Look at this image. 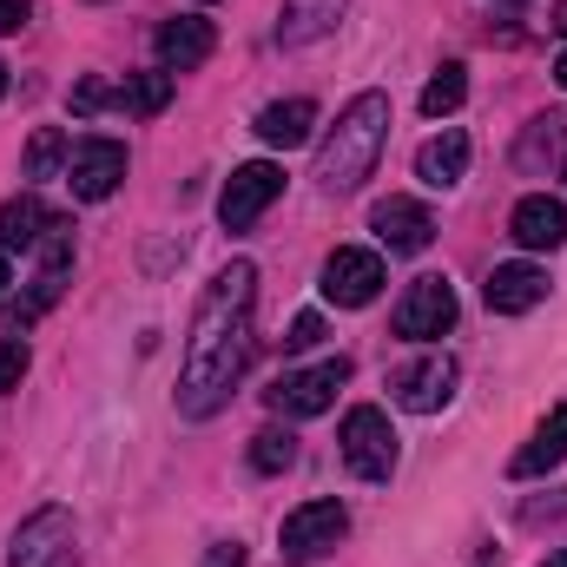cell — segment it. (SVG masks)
I'll use <instances>...</instances> for the list:
<instances>
[{
    "label": "cell",
    "mask_w": 567,
    "mask_h": 567,
    "mask_svg": "<svg viewBox=\"0 0 567 567\" xmlns=\"http://www.w3.org/2000/svg\"><path fill=\"white\" fill-rule=\"evenodd\" d=\"M278 198H284V165L251 158V165H238V172L225 178V192H218V225H225V231H251Z\"/></svg>",
    "instance_id": "cell-7"
},
{
    "label": "cell",
    "mask_w": 567,
    "mask_h": 567,
    "mask_svg": "<svg viewBox=\"0 0 567 567\" xmlns=\"http://www.w3.org/2000/svg\"><path fill=\"white\" fill-rule=\"evenodd\" d=\"M20 377H27V343L0 337V390H20Z\"/></svg>",
    "instance_id": "cell-26"
},
{
    "label": "cell",
    "mask_w": 567,
    "mask_h": 567,
    "mask_svg": "<svg viewBox=\"0 0 567 567\" xmlns=\"http://www.w3.org/2000/svg\"><path fill=\"white\" fill-rule=\"evenodd\" d=\"M205 567H245V542H212L205 548Z\"/></svg>",
    "instance_id": "cell-28"
},
{
    "label": "cell",
    "mask_w": 567,
    "mask_h": 567,
    "mask_svg": "<svg viewBox=\"0 0 567 567\" xmlns=\"http://www.w3.org/2000/svg\"><path fill=\"white\" fill-rule=\"evenodd\" d=\"M212 47H218V27H212L205 13H172V20L152 33L158 73H192V66H205V60H212Z\"/></svg>",
    "instance_id": "cell-14"
},
{
    "label": "cell",
    "mask_w": 567,
    "mask_h": 567,
    "mask_svg": "<svg viewBox=\"0 0 567 567\" xmlns=\"http://www.w3.org/2000/svg\"><path fill=\"white\" fill-rule=\"evenodd\" d=\"M290 462H297V435L290 429H258L251 435V468L258 475H284Z\"/></svg>",
    "instance_id": "cell-24"
},
{
    "label": "cell",
    "mask_w": 567,
    "mask_h": 567,
    "mask_svg": "<svg viewBox=\"0 0 567 567\" xmlns=\"http://www.w3.org/2000/svg\"><path fill=\"white\" fill-rule=\"evenodd\" d=\"M377 290H383V251H370V245H337V251L323 258V297H330L337 310H363V303H377Z\"/></svg>",
    "instance_id": "cell-12"
},
{
    "label": "cell",
    "mask_w": 567,
    "mask_h": 567,
    "mask_svg": "<svg viewBox=\"0 0 567 567\" xmlns=\"http://www.w3.org/2000/svg\"><path fill=\"white\" fill-rule=\"evenodd\" d=\"M542 567H567V555H548V561H542Z\"/></svg>",
    "instance_id": "cell-33"
},
{
    "label": "cell",
    "mask_w": 567,
    "mask_h": 567,
    "mask_svg": "<svg viewBox=\"0 0 567 567\" xmlns=\"http://www.w3.org/2000/svg\"><path fill=\"white\" fill-rule=\"evenodd\" d=\"M548 27H555V33L567 40V0H555V13H548Z\"/></svg>",
    "instance_id": "cell-30"
},
{
    "label": "cell",
    "mask_w": 567,
    "mask_h": 567,
    "mask_svg": "<svg viewBox=\"0 0 567 567\" xmlns=\"http://www.w3.org/2000/svg\"><path fill=\"white\" fill-rule=\"evenodd\" d=\"M66 278H73V231H60V238L40 245V271H33V284H27V297H0V303H7V330H13V337L33 330V323L60 303Z\"/></svg>",
    "instance_id": "cell-8"
},
{
    "label": "cell",
    "mask_w": 567,
    "mask_h": 567,
    "mask_svg": "<svg viewBox=\"0 0 567 567\" xmlns=\"http://www.w3.org/2000/svg\"><path fill=\"white\" fill-rule=\"evenodd\" d=\"M60 231H73V218H60L47 198H33V192H20V198H7L0 205V251H40L47 238H60Z\"/></svg>",
    "instance_id": "cell-16"
},
{
    "label": "cell",
    "mask_w": 567,
    "mask_h": 567,
    "mask_svg": "<svg viewBox=\"0 0 567 567\" xmlns=\"http://www.w3.org/2000/svg\"><path fill=\"white\" fill-rule=\"evenodd\" d=\"M323 343V317L317 310H303L297 323H290V337H284V350H317Z\"/></svg>",
    "instance_id": "cell-27"
},
{
    "label": "cell",
    "mask_w": 567,
    "mask_h": 567,
    "mask_svg": "<svg viewBox=\"0 0 567 567\" xmlns=\"http://www.w3.org/2000/svg\"><path fill=\"white\" fill-rule=\"evenodd\" d=\"M337 449H343L350 475H363V482H390L396 462H403V442H396V429H390V416H383L377 403H357V410L343 416Z\"/></svg>",
    "instance_id": "cell-4"
},
{
    "label": "cell",
    "mask_w": 567,
    "mask_h": 567,
    "mask_svg": "<svg viewBox=\"0 0 567 567\" xmlns=\"http://www.w3.org/2000/svg\"><path fill=\"white\" fill-rule=\"evenodd\" d=\"M343 0H284L278 7V47H310L337 27Z\"/></svg>",
    "instance_id": "cell-22"
},
{
    "label": "cell",
    "mask_w": 567,
    "mask_h": 567,
    "mask_svg": "<svg viewBox=\"0 0 567 567\" xmlns=\"http://www.w3.org/2000/svg\"><path fill=\"white\" fill-rule=\"evenodd\" d=\"M7 567H80L73 548V515L66 508H33L13 542H7Z\"/></svg>",
    "instance_id": "cell-9"
},
{
    "label": "cell",
    "mask_w": 567,
    "mask_h": 567,
    "mask_svg": "<svg viewBox=\"0 0 567 567\" xmlns=\"http://www.w3.org/2000/svg\"><path fill=\"white\" fill-rule=\"evenodd\" d=\"M120 178H126V145L106 140V133L73 140V152H66V192H73L80 205L113 198V192H120Z\"/></svg>",
    "instance_id": "cell-10"
},
{
    "label": "cell",
    "mask_w": 567,
    "mask_h": 567,
    "mask_svg": "<svg viewBox=\"0 0 567 567\" xmlns=\"http://www.w3.org/2000/svg\"><path fill=\"white\" fill-rule=\"evenodd\" d=\"M251 133L271 145V152H290V145H303L310 133H317V106H310V100H271V106L258 113Z\"/></svg>",
    "instance_id": "cell-21"
},
{
    "label": "cell",
    "mask_w": 567,
    "mask_h": 567,
    "mask_svg": "<svg viewBox=\"0 0 567 567\" xmlns=\"http://www.w3.org/2000/svg\"><path fill=\"white\" fill-rule=\"evenodd\" d=\"M343 535H350V508L323 495V502H303V508H290V515H284L278 555H284V561H297V567H310V561H323Z\"/></svg>",
    "instance_id": "cell-6"
},
{
    "label": "cell",
    "mask_w": 567,
    "mask_h": 567,
    "mask_svg": "<svg viewBox=\"0 0 567 567\" xmlns=\"http://www.w3.org/2000/svg\"><path fill=\"white\" fill-rule=\"evenodd\" d=\"M561 462H567V403H561V410H548V423L515 449L508 475H515V482H528V475H548V468H561Z\"/></svg>",
    "instance_id": "cell-20"
},
{
    "label": "cell",
    "mask_w": 567,
    "mask_h": 567,
    "mask_svg": "<svg viewBox=\"0 0 567 567\" xmlns=\"http://www.w3.org/2000/svg\"><path fill=\"white\" fill-rule=\"evenodd\" d=\"M555 86H561V93H567V53H561V60H555Z\"/></svg>",
    "instance_id": "cell-31"
},
{
    "label": "cell",
    "mask_w": 567,
    "mask_h": 567,
    "mask_svg": "<svg viewBox=\"0 0 567 567\" xmlns=\"http://www.w3.org/2000/svg\"><path fill=\"white\" fill-rule=\"evenodd\" d=\"M416 178H423L429 192H455L462 178H468V133H435V140L416 145Z\"/></svg>",
    "instance_id": "cell-19"
},
{
    "label": "cell",
    "mask_w": 567,
    "mask_h": 567,
    "mask_svg": "<svg viewBox=\"0 0 567 567\" xmlns=\"http://www.w3.org/2000/svg\"><path fill=\"white\" fill-rule=\"evenodd\" d=\"M561 178H567V165H561Z\"/></svg>",
    "instance_id": "cell-35"
},
{
    "label": "cell",
    "mask_w": 567,
    "mask_h": 567,
    "mask_svg": "<svg viewBox=\"0 0 567 567\" xmlns=\"http://www.w3.org/2000/svg\"><path fill=\"white\" fill-rule=\"evenodd\" d=\"M455 310H462V303H455V284L429 271V278H416L403 290V303H396L390 323H396V337H410V343H435V337L455 330Z\"/></svg>",
    "instance_id": "cell-11"
},
{
    "label": "cell",
    "mask_w": 567,
    "mask_h": 567,
    "mask_svg": "<svg viewBox=\"0 0 567 567\" xmlns=\"http://www.w3.org/2000/svg\"><path fill=\"white\" fill-rule=\"evenodd\" d=\"M462 100H468V66H462V60H449V66L423 86V113H429V120H449Z\"/></svg>",
    "instance_id": "cell-23"
},
{
    "label": "cell",
    "mask_w": 567,
    "mask_h": 567,
    "mask_svg": "<svg viewBox=\"0 0 567 567\" xmlns=\"http://www.w3.org/2000/svg\"><path fill=\"white\" fill-rule=\"evenodd\" d=\"M33 20V0H0V33H20Z\"/></svg>",
    "instance_id": "cell-29"
},
{
    "label": "cell",
    "mask_w": 567,
    "mask_h": 567,
    "mask_svg": "<svg viewBox=\"0 0 567 567\" xmlns=\"http://www.w3.org/2000/svg\"><path fill=\"white\" fill-rule=\"evenodd\" d=\"M383 140H390V93H357V100L343 106V120L330 126L323 152H317V185H323L330 198H350V192L377 172Z\"/></svg>",
    "instance_id": "cell-2"
},
{
    "label": "cell",
    "mask_w": 567,
    "mask_h": 567,
    "mask_svg": "<svg viewBox=\"0 0 567 567\" xmlns=\"http://www.w3.org/2000/svg\"><path fill=\"white\" fill-rule=\"evenodd\" d=\"M66 106L80 113V120H93V113H165L172 106V73H126V80H80L73 93H66Z\"/></svg>",
    "instance_id": "cell-3"
},
{
    "label": "cell",
    "mask_w": 567,
    "mask_h": 567,
    "mask_svg": "<svg viewBox=\"0 0 567 567\" xmlns=\"http://www.w3.org/2000/svg\"><path fill=\"white\" fill-rule=\"evenodd\" d=\"M251 310H258V265L231 258L212 290L192 310V337H185V363H178V416L185 423H212L231 390L251 370Z\"/></svg>",
    "instance_id": "cell-1"
},
{
    "label": "cell",
    "mask_w": 567,
    "mask_h": 567,
    "mask_svg": "<svg viewBox=\"0 0 567 567\" xmlns=\"http://www.w3.org/2000/svg\"><path fill=\"white\" fill-rule=\"evenodd\" d=\"M7 284H13V278H7V251H0V297H7Z\"/></svg>",
    "instance_id": "cell-32"
},
{
    "label": "cell",
    "mask_w": 567,
    "mask_h": 567,
    "mask_svg": "<svg viewBox=\"0 0 567 567\" xmlns=\"http://www.w3.org/2000/svg\"><path fill=\"white\" fill-rule=\"evenodd\" d=\"M73 152V140L60 133V126H47V133H33V145H27V178H47L60 158Z\"/></svg>",
    "instance_id": "cell-25"
},
{
    "label": "cell",
    "mask_w": 567,
    "mask_h": 567,
    "mask_svg": "<svg viewBox=\"0 0 567 567\" xmlns=\"http://www.w3.org/2000/svg\"><path fill=\"white\" fill-rule=\"evenodd\" d=\"M482 297H488V310H495V317H522V310H535V303L548 297V271H542V265H528V258L495 265L488 284H482Z\"/></svg>",
    "instance_id": "cell-18"
},
{
    "label": "cell",
    "mask_w": 567,
    "mask_h": 567,
    "mask_svg": "<svg viewBox=\"0 0 567 567\" xmlns=\"http://www.w3.org/2000/svg\"><path fill=\"white\" fill-rule=\"evenodd\" d=\"M343 383H350V357H323L310 370H284L278 383L265 390V403L278 410L284 423H303V416H323Z\"/></svg>",
    "instance_id": "cell-5"
},
{
    "label": "cell",
    "mask_w": 567,
    "mask_h": 567,
    "mask_svg": "<svg viewBox=\"0 0 567 567\" xmlns=\"http://www.w3.org/2000/svg\"><path fill=\"white\" fill-rule=\"evenodd\" d=\"M370 231H377V245H383V251L416 258V251H429V238H435V218H429V205L403 198V192H390V198L370 212Z\"/></svg>",
    "instance_id": "cell-15"
},
{
    "label": "cell",
    "mask_w": 567,
    "mask_h": 567,
    "mask_svg": "<svg viewBox=\"0 0 567 567\" xmlns=\"http://www.w3.org/2000/svg\"><path fill=\"white\" fill-rule=\"evenodd\" d=\"M508 238H515L522 251H561L567 245V205L548 198V192H528V198L515 205V218H508Z\"/></svg>",
    "instance_id": "cell-17"
},
{
    "label": "cell",
    "mask_w": 567,
    "mask_h": 567,
    "mask_svg": "<svg viewBox=\"0 0 567 567\" xmlns=\"http://www.w3.org/2000/svg\"><path fill=\"white\" fill-rule=\"evenodd\" d=\"M455 357H442V350H429L416 363H403V370H390V390H396V403L403 410H416V416H435V410H449V396H455Z\"/></svg>",
    "instance_id": "cell-13"
},
{
    "label": "cell",
    "mask_w": 567,
    "mask_h": 567,
    "mask_svg": "<svg viewBox=\"0 0 567 567\" xmlns=\"http://www.w3.org/2000/svg\"><path fill=\"white\" fill-rule=\"evenodd\" d=\"M0 93H7V66H0Z\"/></svg>",
    "instance_id": "cell-34"
}]
</instances>
